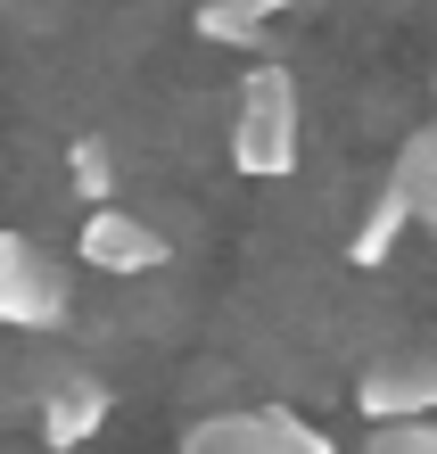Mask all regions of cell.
Returning a JSON list of instances; mask_svg holds the SVG:
<instances>
[{"instance_id":"1","label":"cell","mask_w":437,"mask_h":454,"mask_svg":"<svg viewBox=\"0 0 437 454\" xmlns=\"http://www.w3.org/2000/svg\"><path fill=\"white\" fill-rule=\"evenodd\" d=\"M231 166L248 182H281L297 166V74L289 67H248L231 108Z\"/></svg>"},{"instance_id":"2","label":"cell","mask_w":437,"mask_h":454,"mask_svg":"<svg viewBox=\"0 0 437 454\" xmlns=\"http://www.w3.org/2000/svg\"><path fill=\"white\" fill-rule=\"evenodd\" d=\"M74 314V264L66 248H42L34 231L0 239V323L9 331H59Z\"/></svg>"},{"instance_id":"3","label":"cell","mask_w":437,"mask_h":454,"mask_svg":"<svg viewBox=\"0 0 437 454\" xmlns=\"http://www.w3.org/2000/svg\"><path fill=\"white\" fill-rule=\"evenodd\" d=\"M355 405L371 421H437V347H396L363 372Z\"/></svg>"},{"instance_id":"4","label":"cell","mask_w":437,"mask_h":454,"mask_svg":"<svg viewBox=\"0 0 437 454\" xmlns=\"http://www.w3.org/2000/svg\"><path fill=\"white\" fill-rule=\"evenodd\" d=\"M74 264H99V273H116V281L157 273V264H166V231L141 223L132 207H91L83 231H74Z\"/></svg>"},{"instance_id":"5","label":"cell","mask_w":437,"mask_h":454,"mask_svg":"<svg viewBox=\"0 0 437 454\" xmlns=\"http://www.w3.org/2000/svg\"><path fill=\"white\" fill-rule=\"evenodd\" d=\"M182 454H297V438L281 430V405L264 413H215L182 438Z\"/></svg>"},{"instance_id":"6","label":"cell","mask_w":437,"mask_h":454,"mask_svg":"<svg viewBox=\"0 0 437 454\" xmlns=\"http://www.w3.org/2000/svg\"><path fill=\"white\" fill-rule=\"evenodd\" d=\"M99 421H107V388L83 380V372L42 396V438L50 446H83V438H99Z\"/></svg>"},{"instance_id":"7","label":"cell","mask_w":437,"mask_h":454,"mask_svg":"<svg viewBox=\"0 0 437 454\" xmlns=\"http://www.w3.org/2000/svg\"><path fill=\"white\" fill-rule=\"evenodd\" d=\"M388 182L404 191V207H413V223H421V231H437V124L404 132V149H396Z\"/></svg>"},{"instance_id":"8","label":"cell","mask_w":437,"mask_h":454,"mask_svg":"<svg viewBox=\"0 0 437 454\" xmlns=\"http://www.w3.org/2000/svg\"><path fill=\"white\" fill-rule=\"evenodd\" d=\"M404 231H413V207H404V191L388 182V191H379V199L363 207V223H355L347 256H355V264H388V248H396Z\"/></svg>"},{"instance_id":"9","label":"cell","mask_w":437,"mask_h":454,"mask_svg":"<svg viewBox=\"0 0 437 454\" xmlns=\"http://www.w3.org/2000/svg\"><path fill=\"white\" fill-rule=\"evenodd\" d=\"M199 34L207 42H256L264 9H256V0H199Z\"/></svg>"},{"instance_id":"10","label":"cell","mask_w":437,"mask_h":454,"mask_svg":"<svg viewBox=\"0 0 437 454\" xmlns=\"http://www.w3.org/2000/svg\"><path fill=\"white\" fill-rule=\"evenodd\" d=\"M66 174H74V191H83L91 207L116 199V157H107L99 141H74V149H66Z\"/></svg>"},{"instance_id":"11","label":"cell","mask_w":437,"mask_h":454,"mask_svg":"<svg viewBox=\"0 0 437 454\" xmlns=\"http://www.w3.org/2000/svg\"><path fill=\"white\" fill-rule=\"evenodd\" d=\"M363 454H437V421H371Z\"/></svg>"},{"instance_id":"12","label":"cell","mask_w":437,"mask_h":454,"mask_svg":"<svg viewBox=\"0 0 437 454\" xmlns=\"http://www.w3.org/2000/svg\"><path fill=\"white\" fill-rule=\"evenodd\" d=\"M256 9H264V17H281V9H297V0H256Z\"/></svg>"}]
</instances>
